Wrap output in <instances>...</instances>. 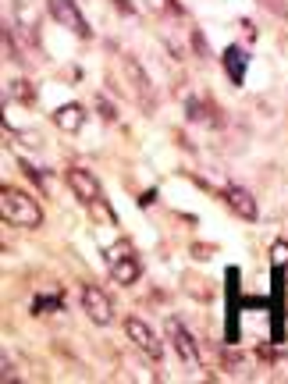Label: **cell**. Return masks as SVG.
I'll list each match as a JSON object with an SVG mask.
<instances>
[{
  "label": "cell",
  "mask_w": 288,
  "mask_h": 384,
  "mask_svg": "<svg viewBox=\"0 0 288 384\" xmlns=\"http://www.w3.org/2000/svg\"><path fill=\"white\" fill-rule=\"evenodd\" d=\"M224 203H228L231 214H238L242 221H256V217H260V203H256L253 192H245L242 185H228V189H224Z\"/></svg>",
  "instance_id": "obj_7"
},
{
  "label": "cell",
  "mask_w": 288,
  "mask_h": 384,
  "mask_svg": "<svg viewBox=\"0 0 288 384\" xmlns=\"http://www.w3.org/2000/svg\"><path fill=\"white\" fill-rule=\"evenodd\" d=\"M0 214H4L8 224H18V228H40L43 224V207L15 185L0 189Z\"/></svg>",
  "instance_id": "obj_1"
},
{
  "label": "cell",
  "mask_w": 288,
  "mask_h": 384,
  "mask_svg": "<svg viewBox=\"0 0 288 384\" xmlns=\"http://www.w3.org/2000/svg\"><path fill=\"white\" fill-rule=\"evenodd\" d=\"M54 125H57L61 132L75 136V132L86 125V111H82V104H65V107H57V111H54Z\"/></svg>",
  "instance_id": "obj_10"
},
{
  "label": "cell",
  "mask_w": 288,
  "mask_h": 384,
  "mask_svg": "<svg viewBox=\"0 0 288 384\" xmlns=\"http://www.w3.org/2000/svg\"><path fill=\"white\" fill-rule=\"evenodd\" d=\"M47 309H65V295H36L33 299V313H47Z\"/></svg>",
  "instance_id": "obj_11"
},
{
  "label": "cell",
  "mask_w": 288,
  "mask_h": 384,
  "mask_svg": "<svg viewBox=\"0 0 288 384\" xmlns=\"http://www.w3.org/2000/svg\"><path fill=\"white\" fill-rule=\"evenodd\" d=\"M189 121H206V104L189 100Z\"/></svg>",
  "instance_id": "obj_14"
},
{
  "label": "cell",
  "mask_w": 288,
  "mask_h": 384,
  "mask_svg": "<svg viewBox=\"0 0 288 384\" xmlns=\"http://www.w3.org/2000/svg\"><path fill=\"white\" fill-rule=\"evenodd\" d=\"M65 182H68V189L75 192L79 203H86V207L100 203V182H96L93 171H86V168H68V171H65Z\"/></svg>",
  "instance_id": "obj_3"
},
{
  "label": "cell",
  "mask_w": 288,
  "mask_h": 384,
  "mask_svg": "<svg viewBox=\"0 0 288 384\" xmlns=\"http://www.w3.org/2000/svg\"><path fill=\"white\" fill-rule=\"evenodd\" d=\"M221 61H224V72H228L231 86H242V82H245V68H249V54H245L242 47H228V50L221 54Z\"/></svg>",
  "instance_id": "obj_9"
},
{
  "label": "cell",
  "mask_w": 288,
  "mask_h": 384,
  "mask_svg": "<svg viewBox=\"0 0 288 384\" xmlns=\"http://www.w3.org/2000/svg\"><path fill=\"white\" fill-rule=\"evenodd\" d=\"M139 274H143V263L132 256V253H125V256H114L111 260V278L118 281V285H135L139 281Z\"/></svg>",
  "instance_id": "obj_8"
},
{
  "label": "cell",
  "mask_w": 288,
  "mask_h": 384,
  "mask_svg": "<svg viewBox=\"0 0 288 384\" xmlns=\"http://www.w3.org/2000/svg\"><path fill=\"white\" fill-rule=\"evenodd\" d=\"M270 260H274V267H284V263H288V242H284V238L270 246Z\"/></svg>",
  "instance_id": "obj_13"
},
{
  "label": "cell",
  "mask_w": 288,
  "mask_h": 384,
  "mask_svg": "<svg viewBox=\"0 0 288 384\" xmlns=\"http://www.w3.org/2000/svg\"><path fill=\"white\" fill-rule=\"evenodd\" d=\"M164 334H167V341L175 345V352L185 359V363H199V349H196V338L182 327V320H175V317H167V324H164Z\"/></svg>",
  "instance_id": "obj_6"
},
{
  "label": "cell",
  "mask_w": 288,
  "mask_h": 384,
  "mask_svg": "<svg viewBox=\"0 0 288 384\" xmlns=\"http://www.w3.org/2000/svg\"><path fill=\"white\" fill-rule=\"evenodd\" d=\"M100 118H104V121H114V118H118V114H114V107H111L107 100H100Z\"/></svg>",
  "instance_id": "obj_16"
},
{
  "label": "cell",
  "mask_w": 288,
  "mask_h": 384,
  "mask_svg": "<svg viewBox=\"0 0 288 384\" xmlns=\"http://www.w3.org/2000/svg\"><path fill=\"white\" fill-rule=\"evenodd\" d=\"M192 47H196V54H203V61L210 57V43H206L199 33H192Z\"/></svg>",
  "instance_id": "obj_15"
},
{
  "label": "cell",
  "mask_w": 288,
  "mask_h": 384,
  "mask_svg": "<svg viewBox=\"0 0 288 384\" xmlns=\"http://www.w3.org/2000/svg\"><path fill=\"white\" fill-rule=\"evenodd\" d=\"M47 8H50V15L61 22V29H72L79 40H89V36H93L89 22H86L82 11H79V0H47Z\"/></svg>",
  "instance_id": "obj_2"
},
{
  "label": "cell",
  "mask_w": 288,
  "mask_h": 384,
  "mask_svg": "<svg viewBox=\"0 0 288 384\" xmlns=\"http://www.w3.org/2000/svg\"><path fill=\"white\" fill-rule=\"evenodd\" d=\"M82 309H86V317H89L93 324H100V327H107V324L114 320L111 295H107L104 288H96V285H86V288H82Z\"/></svg>",
  "instance_id": "obj_4"
},
{
  "label": "cell",
  "mask_w": 288,
  "mask_h": 384,
  "mask_svg": "<svg viewBox=\"0 0 288 384\" xmlns=\"http://www.w3.org/2000/svg\"><path fill=\"white\" fill-rule=\"evenodd\" d=\"M153 199H157V192H153V189H150V192H143V199H139V203H143V207H150V203H153Z\"/></svg>",
  "instance_id": "obj_17"
},
{
  "label": "cell",
  "mask_w": 288,
  "mask_h": 384,
  "mask_svg": "<svg viewBox=\"0 0 288 384\" xmlns=\"http://www.w3.org/2000/svg\"><path fill=\"white\" fill-rule=\"evenodd\" d=\"M11 97H15V100H22L26 107H33V104H36V89H29V82H22V79H15V82H11Z\"/></svg>",
  "instance_id": "obj_12"
},
{
  "label": "cell",
  "mask_w": 288,
  "mask_h": 384,
  "mask_svg": "<svg viewBox=\"0 0 288 384\" xmlns=\"http://www.w3.org/2000/svg\"><path fill=\"white\" fill-rule=\"evenodd\" d=\"M125 334L135 341V349H143L150 359H160L164 356V345H160V338L153 334V327L143 320V317H128L125 320Z\"/></svg>",
  "instance_id": "obj_5"
}]
</instances>
